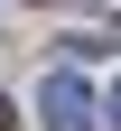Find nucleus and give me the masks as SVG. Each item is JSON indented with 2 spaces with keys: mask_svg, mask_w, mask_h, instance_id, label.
I'll return each instance as SVG.
<instances>
[{
  "mask_svg": "<svg viewBox=\"0 0 121 131\" xmlns=\"http://www.w3.org/2000/svg\"><path fill=\"white\" fill-rule=\"evenodd\" d=\"M102 122H112V131H121V84H112V103H102Z\"/></svg>",
  "mask_w": 121,
  "mask_h": 131,
  "instance_id": "nucleus-2",
  "label": "nucleus"
},
{
  "mask_svg": "<svg viewBox=\"0 0 121 131\" xmlns=\"http://www.w3.org/2000/svg\"><path fill=\"white\" fill-rule=\"evenodd\" d=\"M0 131H9V94H0Z\"/></svg>",
  "mask_w": 121,
  "mask_h": 131,
  "instance_id": "nucleus-3",
  "label": "nucleus"
},
{
  "mask_svg": "<svg viewBox=\"0 0 121 131\" xmlns=\"http://www.w3.org/2000/svg\"><path fill=\"white\" fill-rule=\"evenodd\" d=\"M37 112H47V131H93V84H84V75H75V66H56V75H47V84H37Z\"/></svg>",
  "mask_w": 121,
  "mask_h": 131,
  "instance_id": "nucleus-1",
  "label": "nucleus"
}]
</instances>
